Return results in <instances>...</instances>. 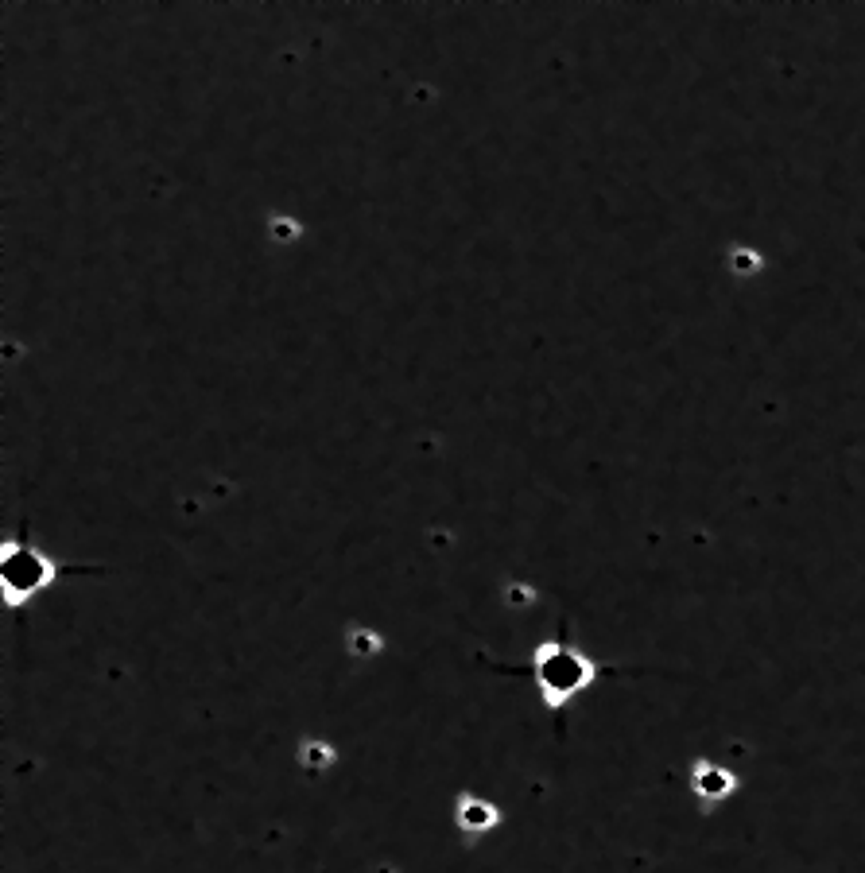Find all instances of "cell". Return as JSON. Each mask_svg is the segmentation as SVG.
Returning <instances> with one entry per match:
<instances>
[{
  "label": "cell",
  "instance_id": "6",
  "mask_svg": "<svg viewBox=\"0 0 865 873\" xmlns=\"http://www.w3.org/2000/svg\"><path fill=\"white\" fill-rule=\"evenodd\" d=\"M342 648H346V656H353V660H377V656H385L388 637L377 629V625L350 621L346 633H342Z\"/></svg>",
  "mask_w": 865,
  "mask_h": 873
},
{
  "label": "cell",
  "instance_id": "3",
  "mask_svg": "<svg viewBox=\"0 0 865 873\" xmlns=\"http://www.w3.org/2000/svg\"><path fill=\"white\" fill-rule=\"evenodd\" d=\"M687 788H691V796H695L703 808H718V804H726L737 788H741V776H737L730 765L714 761V757H695V761L687 765Z\"/></svg>",
  "mask_w": 865,
  "mask_h": 873
},
{
  "label": "cell",
  "instance_id": "2",
  "mask_svg": "<svg viewBox=\"0 0 865 873\" xmlns=\"http://www.w3.org/2000/svg\"><path fill=\"white\" fill-rule=\"evenodd\" d=\"M63 575L59 559L39 544H28L20 536L0 540V602L4 610H24L32 606L43 590H51Z\"/></svg>",
  "mask_w": 865,
  "mask_h": 873
},
{
  "label": "cell",
  "instance_id": "1",
  "mask_svg": "<svg viewBox=\"0 0 865 873\" xmlns=\"http://www.w3.org/2000/svg\"><path fill=\"white\" fill-rule=\"evenodd\" d=\"M602 676V664L571 641L547 637L532 648V679L544 711H567L578 695H586Z\"/></svg>",
  "mask_w": 865,
  "mask_h": 873
},
{
  "label": "cell",
  "instance_id": "7",
  "mask_svg": "<svg viewBox=\"0 0 865 873\" xmlns=\"http://www.w3.org/2000/svg\"><path fill=\"white\" fill-rule=\"evenodd\" d=\"M765 268H769V257H765L757 245H741V241H734V245L726 249V272H730L734 280H741V284L765 276Z\"/></svg>",
  "mask_w": 865,
  "mask_h": 873
},
{
  "label": "cell",
  "instance_id": "9",
  "mask_svg": "<svg viewBox=\"0 0 865 873\" xmlns=\"http://www.w3.org/2000/svg\"><path fill=\"white\" fill-rule=\"evenodd\" d=\"M501 602L509 606V610H532L536 602H540V594H536V586L532 582H524V579H505L501 582Z\"/></svg>",
  "mask_w": 865,
  "mask_h": 873
},
{
  "label": "cell",
  "instance_id": "8",
  "mask_svg": "<svg viewBox=\"0 0 865 873\" xmlns=\"http://www.w3.org/2000/svg\"><path fill=\"white\" fill-rule=\"evenodd\" d=\"M264 233L276 249H295L303 237H307V222H299L295 214H268L264 222Z\"/></svg>",
  "mask_w": 865,
  "mask_h": 873
},
{
  "label": "cell",
  "instance_id": "4",
  "mask_svg": "<svg viewBox=\"0 0 865 873\" xmlns=\"http://www.w3.org/2000/svg\"><path fill=\"white\" fill-rule=\"evenodd\" d=\"M501 819H505V811L497 808L489 796H481V792H458L454 796V827L462 835H470V839L493 835L501 827Z\"/></svg>",
  "mask_w": 865,
  "mask_h": 873
},
{
  "label": "cell",
  "instance_id": "5",
  "mask_svg": "<svg viewBox=\"0 0 865 873\" xmlns=\"http://www.w3.org/2000/svg\"><path fill=\"white\" fill-rule=\"evenodd\" d=\"M295 765L311 776H326L338 765V745L330 738H319V734H307L295 745Z\"/></svg>",
  "mask_w": 865,
  "mask_h": 873
}]
</instances>
